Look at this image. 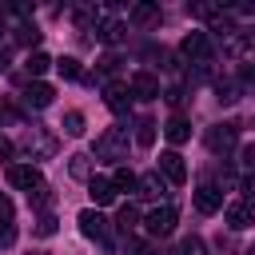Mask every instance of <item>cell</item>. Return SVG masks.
Returning <instances> with one entry per match:
<instances>
[{"mask_svg":"<svg viewBox=\"0 0 255 255\" xmlns=\"http://www.w3.org/2000/svg\"><path fill=\"white\" fill-rule=\"evenodd\" d=\"M96 155H100V159H124V155H128V131H124V128H108V131L96 139Z\"/></svg>","mask_w":255,"mask_h":255,"instance_id":"obj_1","label":"cell"},{"mask_svg":"<svg viewBox=\"0 0 255 255\" xmlns=\"http://www.w3.org/2000/svg\"><path fill=\"white\" fill-rule=\"evenodd\" d=\"M76 223H80V231H84L88 239H96V243H100L104 251H112V235H108V219H104L100 211H92V207H88V211H80V219H76Z\"/></svg>","mask_w":255,"mask_h":255,"instance_id":"obj_2","label":"cell"},{"mask_svg":"<svg viewBox=\"0 0 255 255\" xmlns=\"http://www.w3.org/2000/svg\"><path fill=\"white\" fill-rule=\"evenodd\" d=\"M175 219H179V215H175V207H167V203H163V207H151V211L143 215V227H147V235L163 239V235H171V231H175Z\"/></svg>","mask_w":255,"mask_h":255,"instance_id":"obj_3","label":"cell"},{"mask_svg":"<svg viewBox=\"0 0 255 255\" xmlns=\"http://www.w3.org/2000/svg\"><path fill=\"white\" fill-rule=\"evenodd\" d=\"M235 139H239V124H215V128L207 131V147H211L215 155H227V151L235 147Z\"/></svg>","mask_w":255,"mask_h":255,"instance_id":"obj_4","label":"cell"},{"mask_svg":"<svg viewBox=\"0 0 255 255\" xmlns=\"http://www.w3.org/2000/svg\"><path fill=\"white\" fill-rule=\"evenodd\" d=\"M8 183L32 195L36 187H44V175H40V171H36L32 163H16V167H8Z\"/></svg>","mask_w":255,"mask_h":255,"instance_id":"obj_5","label":"cell"},{"mask_svg":"<svg viewBox=\"0 0 255 255\" xmlns=\"http://www.w3.org/2000/svg\"><path fill=\"white\" fill-rule=\"evenodd\" d=\"M223 219H227V227L243 231V227H251V223H255V203H251V199H235V203L223 211Z\"/></svg>","mask_w":255,"mask_h":255,"instance_id":"obj_6","label":"cell"},{"mask_svg":"<svg viewBox=\"0 0 255 255\" xmlns=\"http://www.w3.org/2000/svg\"><path fill=\"white\" fill-rule=\"evenodd\" d=\"M179 48H183V56H191V60H199V64L211 60V40H207V32H187Z\"/></svg>","mask_w":255,"mask_h":255,"instance_id":"obj_7","label":"cell"},{"mask_svg":"<svg viewBox=\"0 0 255 255\" xmlns=\"http://www.w3.org/2000/svg\"><path fill=\"white\" fill-rule=\"evenodd\" d=\"M159 171H163L167 183H183L187 179V167H183V155L179 151H163L159 155Z\"/></svg>","mask_w":255,"mask_h":255,"instance_id":"obj_8","label":"cell"},{"mask_svg":"<svg viewBox=\"0 0 255 255\" xmlns=\"http://www.w3.org/2000/svg\"><path fill=\"white\" fill-rule=\"evenodd\" d=\"M104 104H108L116 116H124L128 104H131V88H128V84H108V88H104Z\"/></svg>","mask_w":255,"mask_h":255,"instance_id":"obj_9","label":"cell"},{"mask_svg":"<svg viewBox=\"0 0 255 255\" xmlns=\"http://www.w3.org/2000/svg\"><path fill=\"white\" fill-rule=\"evenodd\" d=\"M88 195H92L96 207H108V203L116 199V183L104 179V175H92V179H88Z\"/></svg>","mask_w":255,"mask_h":255,"instance_id":"obj_10","label":"cell"},{"mask_svg":"<svg viewBox=\"0 0 255 255\" xmlns=\"http://www.w3.org/2000/svg\"><path fill=\"white\" fill-rule=\"evenodd\" d=\"M195 207H199L203 215H215V211L223 207V191H219V187H211V183L195 187Z\"/></svg>","mask_w":255,"mask_h":255,"instance_id":"obj_11","label":"cell"},{"mask_svg":"<svg viewBox=\"0 0 255 255\" xmlns=\"http://www.w3.org/2000/svg\"><path fill=\"white\" fill-rule=\"evenodd\" d=\"M128 88H131V96H139V100H155V96H159V80H155L151 72H135Z\"/></svg>","mask_w":255,"mask_h":255,"instance_id":"obj_12","label":"cell"},{"mask_svg":"<svg viewBox=\"0 0 255 255\" xmlns=\"http://www.w3.org/2000/svg\"><path fill=\"white\" fill-rule=\"evenodd\" d=\"M52 96H56V92H52L44 80H36V84H28V88H24V104H28V108H48V104H52Z\"/></svg>","mask_w":255,"mask_h":255,"instance_id":"obj_13","label":"cell"},{"mask_svg":"<svg viewBox=\"0 0 255 255\" xmlns=\"http://www.w3.org/2000/svg\"><path fill=\"white\" fill-rule=\"evenodd\" d=\"M167 191V183L159 179V171H147V175H139V195L143 199H159Z\"/></svg>","mask_w":255,"mask_h":255,"instance_id":"obj_14","label":"cell"},{"mask_svg":"<svg viewBox=\"0 0 255 255\" xmlns=\"http://www.w3.org/2000/svg\"><path fill=\"white\" fill-rule=\"evenodd\" d=\"M163 135H167V139H171V143H183V139H187V135H191V124H187V120H183V116H171V120H167V124H163Z\"/></svg>","mask_w":255,"mask_h":255,"instance_id":"obj_15","label":"cell"},{"mask_svg":"<svg viewBox=\"0 0 255 255\" xmlns=\"http://www.w3.org/2000/svg\"><path fill=\"white\" fill-rule=\"evenodd\" d=\"M24 68H28L32 76H44V72L52 68V56H48V52H32V56L24 60Z\"/></svg>","mask_w":255,"mask_h":255,"instance_id":"obj_16","label":"cell"},{"mask_svg":"<svg viewBox=\"0 0 255 255\" xmlns=\"http://www.w3.org/2000/svg\"><path fill=\"white\" fill-rule=\"evenodd\" d=\"M112 183H116V191H135V187H139V175H131L128 167H116Z\"/></svg>","mask_w":255,"mask_h":255,"instance_id":"obj_17","label":"cell"},{"mask_svg":"<svg viewBox=\"0 0 255 255\" xmlns=\"http://www.w3.org/2000/svg\"><path fill=\"white\" fill-rule=\"evenodd\" d=\"M131 20H135V24H155V20H159V8H155V4H135V8H131Z\"/></svg>","mask_w":255,"mask_h":255,"instance_id":"obj_18","label":"cell"},{"mask_svg":"<svg viewBox=\"0 0 255 255\" xmlns=\"http://www.w3.org/2000/svg\"><path fill=\"white\" fill-rule=\"evenodd\" d=\"M56 68H60V76H64V80H80V76H84V68H80V60H76V56L56 60Z\"/></svg>","mask_w":255,"mask_h":255,"instance_id":"obj_19","label":"cell"},{"mask_svg":"<svg viewBox=\"0 0 255 255\" xmlns=\"http://www.w3.org/2000/svg\"><path fill=\"white\" fill-rule=\"evenodd\" d=\"M135 219H139V207H135V203H124V207H120V215H116V227L131 231V227H135Z\"/></svg>","mask_w":255,"mask_h":255,"instance_id":"obj_20","label":"cell"},{"mask_svg":"<svg viewBox=\"0 0 255 255\" xmlns=\"http://www.w3.org/2000/svg\"><path fill=\"white\" fill-rule=\"evenodd\" d=\"M100 40H104V44H120V40H124V24H120V20H108V24L100 28Z\"/></svg>","mask_w":255,"mask_h":255,"instance_id":"obj_21","label":"cell"},{"mask_svg":"<svg viewBox=\"0 0 255 255\" xmlns=\"http://www.w3.org/2000/svg\"><path fill=\"white\" fill-rule=\"evenodd\" d=\"M135 143H139V147H151V143H155V124H151V120H139V131H135Z\"/></svg>","mask_w":255,"mask_h":255,"instance_id":"obj_22","label":"cell"},{"mask_svg":"<svg viewBox=\"0 0 255 255\" xmlns=\"http://www.w3.org/2000/svg\"><path fill=\"white\" fill-rule=\"evenodd\" d=\"M68 171H72V179H88V175H92V163H88V155H72Z\"/></svg>","mask_w":255,"mask_h":255,"instance_id":"obj_23","label":"cell"},{"mask_svg":"<svg viewBox=\"0 0 255 255\" xmlns=\"http://www.w3.org/2000/svg\"><path fill=\"white\" fill-rule=\"evenodd\" d=\"M64 131L68 135H84V112H68L64 116Z\"/></svg>","mask_w":255,"mask_h":255,"instance_id":"obj_24","label":"cell"},{"mask_svg":"<svg viewBox=\"0 0 255 255\" xmlns=\"http://www.w3.org/2000/svg\"><path fill=\"white\" fill-rule=\"evenodd\" d=\"M179 255H203V239H199V235H187V239L179 243Z\"/></svg>","mask_w":255,"mask_h":255,"instance_id":"obj_25","label":"cell"},{"mask_svg":"<svg viewBox=\"0 0 255 255\" xmlns=\"http://www.w3.org/2000/svg\"><path fill=\"white\" fill-rule=\"evenodd\" d=\"M219 100L223 104H235L239 100V84H219Z\"/></svg>","mask_w":255,"mask_h":255,"instance_id":"obj_26","label":"cell"},{"mask_svg":"<svg viewBox=\"0 0 255 255\" xmlns=\"http://www.w3.org/2000/svg\"><path fill=\"white\" fill-rule=\"evenodd\" d=\"M124 255H155V247H151V243H135V239H131V243L124 247Z\"/></svg>","mask_w":255,"mask_h":255,"instance_id":"obj_27","label":"cell"},{"mask_svg":"<svg viewBox=\"0 0 255 255\" xmlns=\"http://www.w3.org/2000/svg\"><path fill=\"white\" fill-rule=\"evenodd\" d=\"M36 235H44V239H48V235H56V219H52V215H44V219L36 223Z\"/></svg>","mask_w":255,"mask_h":255,"instance_id":"obj_28","label":"cell"},{"mask_svg":"<svg viewBox=\"0 0 255 255\" xmlns=\"http://www.w3.org/2000/svg\"><path fill=\"white\" fill-rule=\"evenodd\" d=\"M0 223H4V227L12 223V199H8L4 191H0Z\"/></svg>","mask_w":255,"mask_h":255,"instance_id":"obj_29","label":"cell"},{"mask_svg":"<svg viewBox=\"0 0 255 255\" xmlns=\"http://www.w3.org/2000/svg\"><path fill=\"white\" fill-rule=\"evenodd\" d=\"M28 199H32V203H36V207H40V203H48V199H52V195H48V187H36V191H32V195H28Z\"/></svg>","mask_w":255,"mask_h":255,"instance_id":"obj_30","label":"cell"},{"mask_svg":"<svg viewBox=\"0 0 255 255\" xmlns=\"http://www.w3.org/2000/svg\"><path fill=\"white\" fill-rule=\"evenodd\" d=\"M243 163L255 171V143H247V147H243Z\"/></svg>","mask_w":255,"mask_h":255,"instance_id":"obj_31","label":"cell"},{"mask_svg":"<svg viewBox=\"0 0 255 255\" xmlns=\"http://www.w3.org/2000/svg\"><path fill=\"white\" fill-rule=\"evenodd\" d=\"M243 191H247V195L255 199V175H247V179H243Z\"/></svg>","mask_w":255,"mask_h":255,"instance_id":"obj_32","label":"cell"},{"mask_svg":"<svg viewBox=\"0 0 255 255\" xmlns=\"http://www.w3.org/2000/svg\"><path fill=\"white\" fill-rule=\"evenodd\" d=\"M8 155H12V143H8L4 135H0V159H8Z\"/></svg>","mask_w":255,"mask_h":255,"instance_id":"obj_33","label":"cell"},{"mask_svg":"<svg viewBox=\"0 0 255 255\" xmlns=\"http://www.w3.org/2000/svg\"><path fill=\"white\" fill-rule=\"evenodd\" d=\"M0 32H4V12H0Z\"/></svg>","mask_w":255,"mask_h":255,"instance_id":"obj_34","label":"cell"},{"mask_svg":"<svg viewBox=\"0 0 255 255\" xmlns=\"http://www.w3.org/2000/svg\"><path fill=\"white\" fill-rule=\"evenodd\" d=\"M251 255H255V243H251Z\"/></svg>","mask_w":255,"mask_h":255,"instance_id":"obj_35","label":"cell"}]
</instances>
